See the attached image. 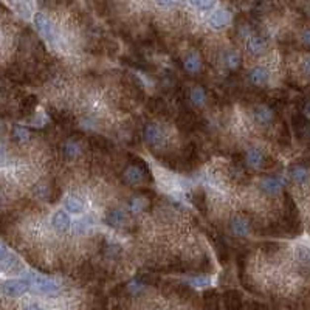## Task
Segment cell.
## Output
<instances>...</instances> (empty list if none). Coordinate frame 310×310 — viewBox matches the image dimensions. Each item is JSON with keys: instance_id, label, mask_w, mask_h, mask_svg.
Instances as JSON below:
<instances>
[{"instance_id": "obj_1", "label": "cell", "mask_w": 310, "mask_h": 310, "mask_svg": "<svg viewBox=\"0 0 310 310\" xmlns=\"http://www.w3.org/2000/svg\"><path fill=\"white\" fill-rule=\"evenodd\" d=\"M28 282H30V290L39 295H47V296H56L59 295L61 287L56 281L44 278V276H38V274H28L27 276Z\"/></svg>"}, {"instance_id": "obj_2", "label": "cell", "mask_w": 310, "mask_h": 310, "mask_svg": "<svg viewBox=\"0 0 310 310\" xmlns=\"http://www.w3.org/2000/svg\"><path fill=\"white\" fill-rule=\"evenodd\" d=\"M30 292V282L28 279H8L0 284V293L9 298H17L24 293Z\"/></svg>"}, {"instance_id": "obj_3", "label": "cell", "mask_w": 310, "mask_h": 310, "mask_svg": "<svg viewBox=\"0 0 310 310\" xmlns=\"http://www.w3.org/2000/svg\"><path fill=\"white\" fill-rule=\"evenodd\" d=\"M34 25H36V28L39 30V33L42 34V36L53 42L54 41V31H53V25L51 22L48 20V17L42 14V13H38L36 16H34Z\"/></svg>"}, {"instance_id": "obj_4", "label": "cell", "mask_w": 310, "mask_h": 310, "mask_svg": "<svg viewBox=\"0 0 310 310\" xmlns=\"http://www.w3.org/2000/svg\"><path fill=\"white\" fill-rule=\"evenodd\" d=\"M229 19H231V17H229L228 11H225V9H217V11H214V13L210 16L208 24L214 30H222L223 27H226L229 24Z\"/></svg>"}, {"instance_id": "obj_5", "label": "cell", "mask_w": 310, "mask_h": 310, "mask_svg": "<svg viewBox=\"0 0 310 310\" xmlns=\"http://www.w3.org/2000/svg\"><path fill=\"white\" fill-rule=\"evenodd\" d=\"M51 223H53L54 229H57V231H67V229L70 228V225H72L70 214H68V211H64V210L56 211L53 214Z\"/></svg>"}, {"instance_id": "obj_6", "label": "cell", "mask_w": 310, "mask_h": 310, "mask_svg": "<svg viewBox=\"0 0 310 310\" xmlns=\"http://www.w3.org/2000/svg\"><path fill=\"white\" fill-rule=\"evenodd\" d=\"M284 186V180L279 177H266L261 181V188L264 189V192L270 194V196H274L278 194Z\"/></svg>"}, {"instance_id": "obj_7", "label": "cell", "mask_w": 310, "mask_h": 310, "mask_svg": "<svg viewBox=\"0 0 310 310\" xmlns=\"http://www.w3.org/2000/svg\"><path fill=\"white\" fill-rule=\"evenodd\" d=\"M162 136H163L162 129L157 124H147L144 128V140L149 144H158L162 141Z\"/></svg>"}, {"instance_id": "obj_8", "label": "cell", "mask_w": 310, "mask_h": 310, "mask_svg": "<svg viewBox=\"0 0 310 310\" xmlns=\"http://www.w3.org/2000/svg\"><path fill=\"white\" fill-rule=\"evenodd\" d=\"M248 78H250V81L253 83V84H256V86H264V84H266V83L268 81L270 75H268V70H267V68H264V67H255L253 70L250 72Z\"/></svg>"}, {"instance_id": "obj_9", "label": "cell", "mask_w": 310, "mask_h": 310, "mask_svg": "<svg viewBox=\"0 0 310 310\" xmlns=\"http://www.w3.org/2000/svg\"><path fill=\"white\" fill-rule=\"evenodd\" d=\"M267 47V44L266 41H264L261 36H251L247 42V48L251 54H255V56H259L264 53V50H266Z\"/></svg>"}, {"instance_id": "obj_10", "label": "cell", "mask_w": 310, "mask_h": 310, "mask_svg": "<svg viewBox=\"0 0 310 310\" xmlns=\"http://www.w3.org/2000/svg\"><path fill=\"white\" fill-rule=\"evenodd\" d=\"M240 304H242V298L236 290H228L225 292V306L229 310H239Z\"/></svg>"}, {"instance_id": "obj_11", "label": "cell", "mask_w": 310, "mask_h": 310, "mask_svg": "<svg viewBox=\"0 0 310 310\" xmlns=\"http://www.w3.org/2000/svg\"><path fill=\"white\" fill-rule=\"evenodd\" d=\"M231 231L236 236H247L250 231L248 222L245 219H242V217H234V219L231 221Z\"/></svg>"}, {"instance_id": "obj_12", "label": "cell", "mask_w": 310, "mask_h": 310, "mask_svg": "<svg viewBox=\"0 0 310 310\" xmlns=\"http://www.w3.org/2000/svg\"><path fill=\"white\" fill-rule=\"evenodd\" d=\"M124 178L128 183H131V185H136V183H140L141 178H143V172L140 168L136 166H129L128 169L124 171Z\"/></svg>"}, {"instance_id": "obj_13", "label": "cell", "mask_w": 310, "mask_h": 310, "mask_svg": "<svg viewBox=\"0 0 310 310\" xmlns=\"http://www.w3.org/2000/svg\"><path fill=\"white\" fill-rule=\"evenodd\" d=\"M290 177H292V180L296 181V183H306V181L309 180L310 174H309V171H307L304 166L296 165V166H293V168L290 169Z\"/></svg>"}, {"instance_id": "obj_14", "label": "cell", "mask_w": 310, "mask_h": 310, "mask_svg": "<svg viewBox=\"0 0 310 310\" xmlns=\"http://www.w3.org/2000/svg\"><path fill=\"white\" fill-rule=\"evenodd\" d=\"M255 118L259 124H268L273 120V112L266 106H259L255 109Z\"/></svg>"}, {"instance_id": "obj_15", "label": "cell", "mask_w": 310, "mask_h": 310, "mask_svg": "<svg viewBox=\"0 0 310 310\" xmlns=\"http://www.w3.org/2000/svg\"><path fill=\"white\" fill-rule=\"evenodd\" d=\"M124 221H126V214L121 211V210H112V211H109L107 213V216H106V222H107V225H110V226H120L121 223H124Z\"/></svg>"}, {"instance_id": "obj_16", "label": "cell", "mask_w": 310, "mask_h": 310, "mask_svg": "<svg viewBox=\"0 0 310 310\" xmlns=\"http://www.w3.org/2000/svg\"><path fill=\"white\" fill-rule=\"evenodd\" d=\"M64 205H65V210L68 213L81 214L84 211V202H81V200L76 199V197H67L65 202H64Z\"/></svg>"}, {"instance_id": "obj_17", "label": "cell", "mask_w": 310, "mask_h": 310, "mask_svg": "<svg viewBox=\"0 0 310 310\" xmlns=\"http://www.w3.org/2000/svg\"><path fill=\"white\" fill-rule=\"evenodd\" d=\"M183 65H185V70L189 72V73H197L200 70V59L197 54H188L185 62H183Z\"/></svg>"}, {"instance_id": "obj_18", "label": "cell", "mask_w": 310, "mask_h": 310, "mask_svg": "<svg viewBox=\"0 0 310 310\" xmlns=\"http://www.w3.org/2000/svg\"><path fill=\"white\" fill-rule=\"evenodd\" d=\"M247 163L250 165V166H253V168H258V166H261V163H262V160H264V155H262V152L259 151V149H250V151L247 152Z\"/></svg>"}, {"instance_id": "obj_19", "label": "cell", "mask_w": 310, "mask_h": 310, "mask_svg": "<svg viewBox=\"0 0 310 310\" xmlns=\"http://www.w3.org/2000/svg\"><path fill=\"white\" fill-rule=\"evenodd\" d=\"M191 101H192L196 106H203V104H205V101H206L205 90H203L202 87L192 89V91H191Z\"/></svg>"}, {"instance_id": "obj_20", "label": "cell", "mask_w": 310, "mask_h": 310, "mask_svg": "<svg viewBox=\"0 0 310 310\" xmlns=\"http://www.w3.org/2000/svg\"><path fill=\"white\" fill-rule=\"evenodd\" d=\"M189 3L199 11H210L214 8L216 0H189Z\"/></svg>"}, {"instance_id": "obj_21", "label": "cell", "mask_w": 310, "mask_h": 310, "mask_svg": "<svg viewBox=\"0 0 310 310\" xmlns=\"http://www.w3.org/2000/svg\"><path fill=\"white\" fill-rule=\"evenodd\" d=\"M205 310H219V303H217V296L213 292L205 293Z\"/></svg>"}, {"instance_id": "obj_22", "label": "cell", "mask_w": 310, "mask_h": 310, "mask_svg": "<svg viewBox=\"0 0 310 310\" xmlns=\"http://www.w3.org/2000/svg\"><path fill=\"white\" fill-rule=\"evenodd\" d=\"M296 258L303 264H310V248L306 245H298L296 247Z\"/></svg>"}, {"instance_id": "obj_23", "label": "cell", "mask_w": 310, "mask_h": 310, "mask_svg": "<svg viewBox=\"0 0 310 310\" xmlns=\"http://www.w3.org/2000/svg\"><path fill=\"white\" fill-rule=\"evenodd\" d=\"M225 64L229 67V68H237L240 65V56L239 53L236 51H229L226 56H225Z\"/></svg>"}, {"instance_id": "obj_24", "label": "cell", "mask_w": 310, "mask_h": 310, "mask_svg": "<svg viewBox=\"0 0 310 310\" xmlns=\"http://www.w3.org/2000/svg\"><path fill=\"white\" fill-rule=\"evenodd\" d=\"M191 200H192V203L197 206V210L199 211H203V213H206V200H205V196L202 192H196V194H192V197H191Z\"/></svg>"}, {"instance_id": "obj_25", "label": "cell", "mask_w": 310, "mask_h": 310, "mask_svg": "<svg viewBox=\"0 0 310 310\" xmlns=\"http://www.w3.org/2000/svg\"><path fill=\"white\" fill-rule=\"evenodd\" d=\"M62 149L67 157H76L79 154V146L75 141H67Z\"/></svg>"}, {"instance_id": "obj_26", "label": "cell", "mask_w": 310, "mask_h": 310, "mask_svg": "<svg viewBox=\"0 0 310 310\" xmlns=\"http://www.w3.org/2000/svg\"><path fill=\"white\" fill-rule=\"evenodd\" d=\"M14 138L17 140V141H20V143H24V141H27L28 140V131L25 129V128H20V126H16L14 128Z\"/></svg>"}, {"instance_id": "obj_27", "label": "cell", "mask_w": 310, "mask_h": 310, "mask_svg": "<svg viewBox=\"0 0 310 310\" xmlns=\"http://www.w3.org/2000/svg\"><path fill=\"white\" fill-rule=\"evenodd\" d=\"M189 284H192L194 287H206V285H210V279L206 276H196L189 279Z\"/></svg>"}, {"instance_id": "obj_28", "label": "cell", "mask_w": 310, "mask_h": 310, "mask_svg": "<svg viewBox=\"0 0 310 310\" xmlns=\"http://www.w3.org/2000/svg\"><path fill=\"white\" fill-rule=\"evenodd\" d=\"M155 2L160 8H165V9L174 8L177 5V0H155Z\"/></svg>"}, {"instance_id": "obj_29", "label": "cell", "mask_w": 310, "mask_h": 310, "mask_svg": "<svg viewBox=\"0 0 310 310\" xmlns=\"http://www.w3.org/2000/svg\"><path fill=\"white\" fill-rule=\"evenodd\" d=\"M143 206H144V202H143L141 199H135V200H132V203H131V210H132L133 213H138V211L143 210Z\"/></svg>"}, {"instance_id": "obj_30", "label": "cell", "mask_w": 310, "mask_h": 310, "mask_svg": "<svg viewBox=\"0 0 310 310\" xmlns=\"http://www.w3.org/2000/svg\"><path fill=\"white\" fill-rule=\"evenodd\" d=\"M301 42L306 45V47H310V28L304 30L301 34Z\"/></svg>"}, {"instance_id": "obj_31", "label": "cell", "mask_w": 310, "mask_h": 310, "mask_svg": "<svg viewBox=\"0 0 310 310\" xmlns=\"http://www.w3.org/2000/svg\"><path fill=\"white\" fill-rule=\"evenodd\" d=\"M89 229V226H87V223L84 222V221H81V222H78L76 223V233H86Z\"/></svg>"}, {"instance_id": "obj_32", "label": "cell", "mask_w": 310, "mask_h": 310, "mask_svg": "<svg viewBox=\"0 0 310 310\" xmlns=\"http://www.w3.org/2000/svg\"><path fill=\"white\" fill-rule=\"evenodd\" d=\"M303 72L306 73V75H309L310 76V56L309 57H306V59L303 61Z\"/></svg>"}, {"instance_id": "obj_33", "label": "cell", "mask_w": 310, "mask_h": 310, "mask_svg": "<svg viewBox=\"0 0 310 310\" xmlns=\"http://www.w3.org/2000/svg\"><path fill=\"white\" fill-rule=\"evenodd\" d=\"M304 117L306 118H310V101H307L306 106H304Z\"/></svg>"}, {"instance_id": "obj_34", "label": "cell", "mask_w": 310, "mask_h": 310, "mask_svg": "<svg viewBox=\"0 0 310 310\" xmlns=\"http://www.w3.org/2000/svg\"><path fill=\"white\" fill-rule=\"evenodd\" d=\"M24 310H44L41 306H38V304H28Z\"/></svg>"}]
</instances>
